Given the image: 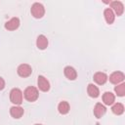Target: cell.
Instances as JSON below:
<instances>
[{"instance_id":"cell-1","label":"cell","mask_w":125,"mask_h":125,"mask_svg":"<svg viewBox=\"0 0 125 125\" xmlns=\"http://www.w3.org/2000/svg\"><path fill=\"white\" fill-rule=\"evenodd\" d=\"M23 96H24V99L28 102H35L37 99H38V96H39V93H38V90L37 88L33 87V86H28L24 92H23Z\"/></svg>"},{"instance_id":"cell-2","label":"cell","mask_w":125,"mask_h":125,"mask_svg":"<svg viewBox=\"0 0 125 125\" xmlns=\"http://www.w3.org/2000/svg\"><path fill=\"white\" fill-rule=\"evenodd\" d=\"M22 99H23L22 92L19 88H14V89L11 90V92H10V101H11V103H13L16 105H20L22 103Z\"/></svg>"},{"instance_id":"cell-3","label":"cell","mask_w":125,"mask_h":125,"mask_svg":"<svg viewBox=\"0 0 125 125\" xmlns=\"http://www.w3.org/2000/svg\"><path fill=\"white\" fill-rule=\"evenodd\" d=\"M30 13L35 19H41L45 14V8L41 3L36 2L31 6Z\"/></svg>"},{"instance_id":"cell-4","label":"cell","mask_w":125,"mask_h":125,"mask_svg":"<svg viewBox=\"0 0 125 125\" xmlns=\"http://www.w3.org/2000/svg\"><path fill=\"white\" fill-rule=\"evenodd\" d=\"M17 72L21 77H28L32 73V68L27 63H21L18 66Z\"/></svg>"},{"instance_id":"cell-5","label":"cell","mask_w":125,"mask_h":125,"mask_svg":"<svg viewBox=\"0 0 125 125\" xmlns=\"http://www.w3.org/2000/svg\"><path fill=\"white\" fill-rule=\"evenodd\" d=\"M109 4H110V9L114 13V15L121 16L124 13V5H123L122 2H120V1H112V2H109Z\"/></svg>"},{"instance_id":"cell-6","label":"cell","mask_w":125,"mask_h":125,"mask_svg":"<svg viewBox=\"0 0 125 125\" xmlns=\"http://www.w3.org/2000/svg\"><path fill=\"white\" fill-rule=\"evenodd\" d=\"M124 78H125V75H124L123 72H121V71H114V72H112L110 74L109 81L112 84L118 85V84H120L124 80Z\"/></svg>"},{"instance_id":"cell-7","label":"cell","mask_w":125,"mask_h":125,"mask_svg":"<svg viewBox=\"0 0 125 125\" xmlns=\"http://www.w3.org/2000/svg\"><path fill=\"white\" fill-rule=\"evenodd\" d=\"M37 86L39 88L40 91L42 92H47L50 89V83L47 80L46 77H44L43 75H39L38 79H37Z\"/></svg>"},{"instance_id":"cell-8","label":"cell","mask_w":125,"mask_h":125,"mask_svg":"<svg viewBox=\"0 0 125 125\" xmlns=\"http://www.w3.org/2000/svg\"><path fill=\"white\" fill-rule=\"evenodd\" d=\"M20 26V19L19 18H12L5 23V28L7 30H16Z\"/></svg>"},{"instance_id":"cell-9","label":"cell","mask_w":125,"mask_h":125,"mask_svg":"<svg viewBox=\"0 0 125 125\" xmlns=\"http://www.w3.org/2000/svg\"><path fill=\"white\" fill-rule=\"evenodd\" d=\"M23 108L20 105H14L10 108V114L13 118H16V119H19L21 118L22 115H23Z\"/></svg>"},{"instance_id":"cell-10","label":"cell","mask_w":125,"mask_h":125,"mask_svg":"<svg viewBox=\"0 0 125 125\" xmlns=\"http://www.w3.org/2000/svg\"><path fill=\"white\" fill-rule=\"evenodd\" d=\"M63 73H64V76L69 80H75L77 77V72H76L75 68L70 65H67L64 67Z\"/></svg>"},{"instance_id":"cell-11","label":"cell","mask_w":125,"mask_h":125,"mask_svg":"<svg viewBox=\"0 0 125 125\" xmlns=\"http://www.w3.org/2000/svg\"><path fill=\"white\" fill-rule=\"evenodd\" d=\"M93 79H94V81H95L97 84H99V85H104V84L107 81L108 77H107V75H106L104 72L99 71V72H96V73L94 74Z\"/></svg>"},{"instance_id":"cell-12","label":"cell","mask_w":125,"mask_h":125,"mask_svg":"<svg viewBox=\"0 0 125 125\" xmlns=\"http://www.w3.org/2000/svg\"><path fill=\"white\" fill-rule=\"evenodd\" d=\"M106 111V108L105 106L101 104V103H97L95 107H94V115L97 117V118H101Z\"/></svg>"},{"instance_id":"cell-13","label":"cell","mask_w":125,"mask_h":125,"mask_svg":"<svg viewBox=\"0 0 125 125\" xmlns=\"http://www.w3.org/2000/svg\"><path fill=\"white\" fill-rule=\"evenodd\" d=\"M36 46L40 50L46 49L48 47V39H47V37L45 35H43V34L39 35L37 37V39H36Z\"/></svg>"},{"instance_id":"cell-14","label":"cell","mask_w":125,"mask_h":125,"mask_svg":"<svg viewBox=\"0 0 125 125\" xmlns=\"http://www.w3.org/2000/svg\"><path fill=\"white\" fill-rule=\"evenodd\" d=\"M103 102L106 105L113 104L114 102H115V96H114V94H112L111 92H105L103 95Z\"/></svg>"},{"instance_id":"cell-15","label":"cell","mask_w":125,"mask_h":125,"mask_svg":"<svg viewBox=\"0 0 125 125\" xmlns=\"http://www.w3.org/2000/svg\"><path fill=\"white\" fill-rule=\"evenodd\" d=\"M104 16L105 21L108 24H111L114 21V20H115V15H114V13L112 12V10L110 8H106L104 11Z\"/></svg>"},{"instance_id":"cell-16","label":"cell","mask_w":125,"mask_h":125,"mask_svg":"<svg viewBox=\"0 0 125 125\" xmlns=\"http://www.w3.org/2000/svg\"><path fill=\"white\" fill-rule=\"evenodd\" d=\"M87 93L91 98H98L100 95V90L96 85L91 83L87 87Z\"/></svg>"},{"instance_id":"cell-17","label":"cell","mask_w":125,"mask_h":125,"mask_svg":"<svg viewBox=\"0 0 125 125\" xmlns=\"http://www.w3.org/2000/svg\"><path fill=\"white\" fill-rule=\"evenodd\" d=\"M69 109H70L69 104L67 102H65V101L61 102L59 104V105H58V110H59V112L61 114H66V113H68Z\"/></svg>"},{"instance_id":"cell-18","label":"cell","mask_w":125,"mask_h":125,"mask_svg":"<svg viewBox=\"0 0 125 125\" xmlns=\"http://www.w3.org/2000/svg\"><path fill=\"white\" fill-rule=\"evenodd\" d=\"M111 111L116 115H121L124 112V105L121 103L113 104V105L111 106Z\"/></svg>"},{"instance_id":"cell-19","label":"cell","mask_w":125,"mask_h":125,"mask_svg":"<svg viewBox=\"0 0 125 125\" xmlns=\"http://www.w3.org/2000/svg\"><path fill=\"white\" fill-rule=\"evenodd\" d=\"M114 91H115L117 96L123 97L125 95V84L124 83H120V84L116 85L115 88H114Z\"/></svg>"},{"instance_id":"cell-20","label":"cell","mask_w":125,"mask_h":125,"mask_svg":"<svg viewBox=\"0 0 125 125\" xmlns=\"http://www.w3.org/2000/svg\"><path fill=\"white\" fill-rule=\"evenodd\" d=\"M4 88H5V81H4V79L0 76V91L3 90Z\"/></svg>"},{"instance_id":"cell-21","label":"cell","mask_w":125,"mask_h":125,"mask_svg":"<svg viewBox=\"0 0 125 125\" xmlns=\"http://www.w3.org/2000/svg\"><path fill=\"white\" fill-rule=\"evenodd\" d=\"M34 125H42V124H34Z\"/></svg>"}]
</instances>
